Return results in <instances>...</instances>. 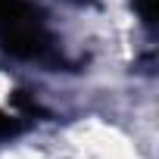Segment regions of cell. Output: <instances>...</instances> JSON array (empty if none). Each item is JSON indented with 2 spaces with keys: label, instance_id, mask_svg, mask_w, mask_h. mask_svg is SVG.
Segmentation results:
<instances>
[{
  "label": "cell",
  "instance_id": "obj_1",
  "mask_svg": "<svg viewBox=\"0 0 159 159\" xmlns=\"http://www.w3.org/2000/svg\"><path fill=\"white\" fill-rule=\"evenodd\" d=\"M0 47L19 59H44L53 47V38L31 3L0 0Z\"/></svg>",
  "mask_w": 159,
  "mask_h": 159
},
{
  "label": "cell",
  "instance_id": "obj_2",
  "mask_svg": "<svg viewBox=\"0 0 159 159\" xmlns=\"http://www.w3.org/2000/svg\"><path fill=\"white\" fill-rule=\"evenodd\" d=\"M134 10H137V16H140L147 25H156V16H159V0H134Z\"/></svg>",
  "mask_w": 159,
  "mask_h": 159
},
{
  "label": "cell",
  "instance_id": "obj_3",
  "mask_svg": "<svg viewBox=\"0 0 159 159\" xmlns=\"http://www.w3.org/2000/svg\"><path fill=\"white\" fill-rule=\"evenodd\" d=\"M22 131V125L16 122V119H10L7 112H0V140L3 137H13V134H19Z\"/></svg>",
  "mask_w": 159,
  "mask_h": 159
}]
</instances>
